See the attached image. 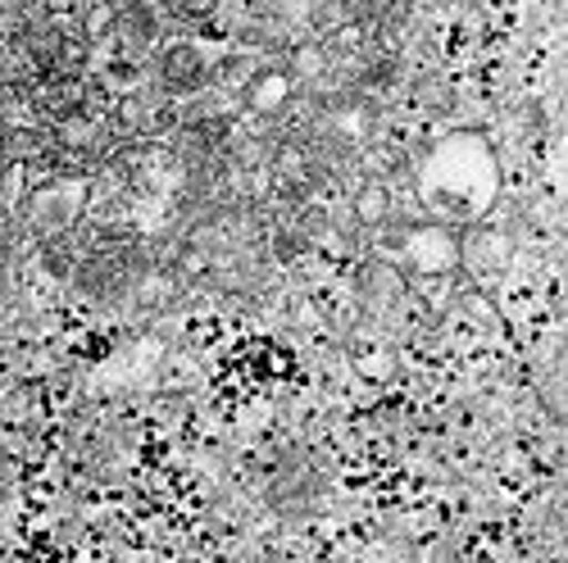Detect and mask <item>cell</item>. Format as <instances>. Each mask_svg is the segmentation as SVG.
I'll list each match as a JSON object with an SVG mask.
<instances>
[{
	"mask_svg": "<svg viewBox=\"0 0 568 563\" xmlns=\"http://www.w3.org/2000/svg\"><path fill=\"white\" fill-rule=\"evenodd\" d=\"M355 218L364 227H383L392 218V186L387 182H364L355 196Z\"/></svg>",
	"mask_w": 568,
	"mask_h": 563,
	"instance_id": "277c9868",
	"label": "cell"
},
{
	"mask_svg": "<svg viewBox=\"0 0 568 563\" xmlns=\"http://www.w3.org/2000/svg\"><path fill=\"white\" fill-rule=\"evenodd\" d=\"M219 6H223V0H173V10L182 14V19H214L219 14Z\"/></svg>",
	"mask_w": 568,
	"mask_h": 563,
	"instance_id": "ba28073f",
	"label": "cell"
},
{
	"mask_svg": "<svg viewBox=\"0 0 568 563\" xmlns=\"http://www.w3.org/2000/svg\"><path fill=\"white\" fill-rule=\"evenodd\" d=\"M464 259L483 273L487 264H491V268H500V264L509 259V250H505V242L496 237V232H473L468 246H464Z\"/></svg>",
	"mask_w": 568,
	"mask_h": 563,
	"instance_id": "5b68a950",
	"label": "cell"
},
{
	"mask_svg": "<svg viewBox=\"0 0 568 563\" xmlns=\"http://www.w3.org/2000/svg\"><path fill=\"white\" fill-rule=\"evenodd\" d=\"M292 73L287 69H260L255 78H251V86H246V101H251V110H260V114H273V110H282L292 101Z\"/></svg>",
	"mask_w": 568,
	"mask_h": 563,
	"instance_id": "7a4b0ae2",
	"label": "cell"
},
{
	"mask_svg": "<svg viewBox=\"0 0 568 563\" xmlns=\"http://www.w3.org/2000/svg\"><path fill=\"white\" fill-rule=\"evenodd\" d=\"M160 73H164V82L173 86V91H196V86H205V55L196 51L192 41H173L169 51H164V60H160Z\"/></svg>",
	"mask_w": 568,
	"mask_h": 563,
	"instance_id": "6da1fadb",
	"label": "cell"
},
{
	"mask_svg": "<svg viewBox=\"0 0 568 563\" xmlns=\"http://www.w3.org/2000/svg\"><path fill=\"white\" fill-rule=\"evenodd\" d=\"M87 55H91V45H87L82 37H60V41H55L51 64H55V69H64V73H73V69H82V64H87Z\"/></svg>",
	"mask_w": 568,
	"mask_h": 563,
	"instance_id": "8992f818",
	"label": "cell"
},
{
	"mask_svg": "<svg viewBox=\"0 0 568 563\" xmlns=\"http://www.w3.org/2000/svg\"><path fill=\"white\" fill-rule=\"evenodd\" d=\"M114 23H119V6H114V0H97V6L87 10V19H82V41L110 32Z\"/></svg>",
	"mask_w": 568,
	"mask_h": 563,
	"instance_id": "52a82bcc",
	"label": "cell"
},
{
	"mask_svg": "<svg viewBox=\"0 0 568 563\" xmlns=\"http://www.w3.org/2000/svg\"><path fill=\"white\" fill-rule=\"evenodd\" d=\"M359 287H364V300H368V305L387 309V305H396V300L405 296V277L383 259V264H368V268H364V282H359Z\"/></svg>",
	"mask_w": 568,
	"mask_h": 563,
	"instance_id": "3957f363",
	"label": "cell"
}]
</instances>
